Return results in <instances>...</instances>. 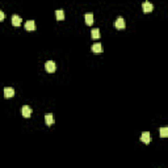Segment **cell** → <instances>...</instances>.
Instances as JSON below:
<instances>
[{"label": "cell", "mask_w": 168, "mask_h": 168, "mask_svg": "<svg viewBox=\"0 0 168 168\" xmlns=\"http://www.w3.org/2000/svg\"><path fill=\"white\" fill-rule=\"evenodd\" d=\"M160 137L162 138H167L168 137V128H162L160 129Z\"/></svg>", "instance_id": "5bb4252c"}, {"label": "cell", "mask_w": 168, "mask_h": 168, "mask_svg": "<svg viewBox=\"0 0 168 168\" xmlns=\"http://www.w3.org/2000/svg\"><path fill=\"white\" fill-rule=\"evenodd\" d=\"M45 69L47 72H51L53 74V72L57 70V64H55L54 60H47V62L45 63Z\"/></svg>", "instance_id": "6da1fadb"}, {"label": "cell", "mask_w": 168, "mask_h": 168, "mask_svg": "<svg viewBox=\"0 0 168 168\" xmlns=\"http://www.w3.org/2000/svg\"><path fill=\"white\" fill-rule=\"evenodd\" d=\"M21 17L20 16H17V14H13L12 16V25L13 26H20L21 25Z\"/></svg>", "instance_id": "9c48e42d"}, {"label": "cell", "mask_w": 168, "mask_h": 168, "mask_svg": "<svg viewBox=\"0 0 168 168\" xmlns=\"http://www.w3.org/2000/svg\"><path fill=\"white\" fill-rule=\"evenodd\" d=\"M25 29L28 32H33V30H36V23L33 20H29V21H26L25 23Z\"/></svg>", "instance_id": "52a82bcc"}, {"label": "cell", "mask_w": 168, "mask_h": 168, "mask_svg": "<svg viewBox=\"0 0 168 168\" xmlns=\"http://www.w3.org/2000/svg\"><path fill=\"white\" fill-rule=\"evenodd\" d=\"M114 28L116 29H123L125 28V21H123L122 17H118L116 21H114Z\"/></svg>", "instance_id": "8992f818"}, {"label": "cell", "mask_w": 168, "mask_h": 168, "mask_svg": "<svg viewBox=\"0 0 168 168\" xmlns=\"http://www.w3.org/2000/svg\"><path fill=\"white\" fill-rule=\"evenodd\" d=\"M142 9L145 13H150V12H152V9H154V5H152L150 1H145V3L142 4Z\"/></svg>", "instance_id": "277c9868"}, {"label": "cell", "mask_w": 168, "mask_h": 168, "mask_svg": "<svg viewBox=\"0 0 168 168\" xmlns=\"http://www.w3.org/2000/svg\"><path fill=\"white\" fill-rule=\"evenodd\" d=\"M55 16H57V20H63L64 19V11L63 9H57L55 11Z\"/></svg>", "instance_id": "4fadbf2b"}, {"label": "cell", "mask_w": 168, "mask_h": 168, "mask_svg": "<svg viewBox=\"0 0 168 168\" xmlns=\"http://www.w3.org/2000/svg\"><path fill=\"white\" fill-rule=\"evenodd\" d=\"M21 114H23V117H25V118H29V117L32 116V108L28 105H24L23 108H21Z\"/></svg>", "instance_id": "3957f363"}, {"label": "cell", "mask_w": 168, "mask_h": 168, "mask_svg": "<svg viewBox=\"0 0 168 168\" xmlns=\"http://www.w3.org/2000/svg\"><path fill=\"white\" fill-rule=\"evenodd\" d=\"M45 122H46V125H49V126H51L53 123L55 122V118H54V114L53 113H46L45 114Z\"/></svg>", "instance_id": "7a4b0ae2"}, {"label": "cell", "mask_w": 168, "mask_h": 168, "mask_svg": "<svg viewBox=\"0 0 168 168\" xmlns=\"http://www.w3.org/2000/svg\"><path fill=\"white\" fill-rule=\"evenodd\" d=\"M91 49L95 54H101V53H103V46H101V43H95Z\"/></svg>", "instance_id": "30bf717a"}, {"label": "cell", "mask_w": 168, "mask_h": 168, "mask_svg": "<svg viewBox=\"0 0 168 168\" xmlns=\"http://www.w3.org/2000/svg\"><path fill=\"white\" fill-rule=\"evenodd\" d=\"M84 19H86V24L87 25H92V24H93V14L92 13H87L86 16H84Z\"/></svg>", "instance_id": "8fae6325"}, {"label": "cell", "mask_w": 168, "mask_h": 168, "mask_svg": "<svg viewBox=\"0 0 168 168\" xmlns=\"http://www.w3.org/2000/svg\"><path fill=\"white\" fill-rule=\"evenodd\" d=\"M4 96L7 97V99H11V97L14 96V89L12 88V87H7L5 89H4Z\"/></svg>", "instance_id": "ba28073f"}, {"label": "cell", "mask_w": 168, "mask_h": 168, "mask_svg": "<svg viewBox=\"0 0 168 168\" xmlns=\"http://www.w3.org/2000/svg\"><path fill=\"white\" fill-rule=\"evenodd\" d=\"M91 36L93 40H97V38H100V29L99 28H95L91 30Z\"/></svg>", "instance_id": "7c38bea8"}, {"label": "cell", "mask_w": 168, "mask_h": 168, "mask_svg": "<svg viewBox=\"0 0 168 168\" xmlns=\"http://www.w3.org/2000/svg\"><path fill=\"white\" fill-rule=\"evenodd\" d=\"M141 141H142L143 143H146V145H148V143L151 142V135L148 131H143L142 135H141Z\"/></svg>", "instance_id": "5b68a950"}, {"label": "cell", "mask_w": 168, "mask_h": 168, "mask_svg": "<svg viewBox=\"0 0 168 168\" xmlns=\"http://www.w3.org/2000/svg\"><path fill=\"white\" fill-rule=\"evenodd\" d=\"M4 17H5V14H4V12L1 11V9H0V21H3Z\"/></svg>", "instance_id": "9a60e30c"}]
</instances>
